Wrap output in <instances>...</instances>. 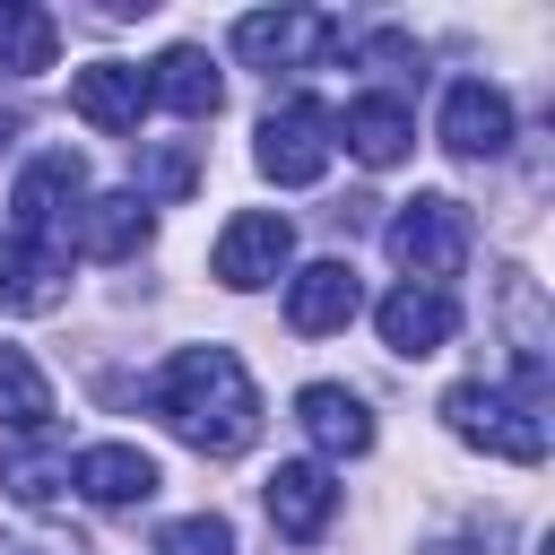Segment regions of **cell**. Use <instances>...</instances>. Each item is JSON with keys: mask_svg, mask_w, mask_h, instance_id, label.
<instances>
[{"mask_svg": "<svg viewBox=\"0 0 555 555\" xmlns=\"http://www.w3.org/2000/svg\"><path fill=\"white\" fill-rule=\"evenodd\" d=\"M156 416H165L191 451L234 460V451H251V434H260V390H251V373H243L234 347H182V356L156 373Z\"/></svg>", "mask_w": 555, "mask_h": 555, "instance_id": "1", "label": "cell"}, {"mask_svg": "<svg viewBox=\"0 0 555 555\" xmlns=\"http://www.w3.org/2000/svg\"><path fill=\"white\" fill-rule=\"evenodd\" d=\"M382 243H390V260L408 269V286H442L451 295V278L468 269V208L451 199V191H416L390 225H382Z\"/></svg>", "mask_w": 555, "mask_h": 555, "instance_id": "2", "label": "cell"}, {"mask_svg": "<svg viewBox=\"0 0 555 555\" xmlns=\"http://www.w3.org/2000/svg\"><path fill=\"white\" fill-rule=\"evenodd\" d=\"M442 425H451V442H468V451H486V460H512V468L546 460V425H538L520 399H503L494 382H451V390H442Z\"/></svg>", "mask_w": 555, "mask_h": 555, "instance_id": "3", "label": "cell"}, {"mask_svg": "<svg viewBox=\"0 0 555 555\" xmlns=\"http://www.w3.org/2000/svg\"><path fill=\"white\" fill-rule=\"evenodd\" d=\"M234 61H251V69H312V61H330V52H347V26L330 17V9H251V17H234Z\"/></svg>", "mask_w": 555, "mask_h": 555, "instance_id": "4", "label": "cell"}, {"mask_svg": "<svg viewBox=\"0 0 555 555\" xmlns=\"http://www.w3.org/2000/svg\"><path fill=\"white\" fill-rule=\"evenodd\" d=\"M87 199H95V191H87V156H78V147H43V156H26L17 191H9V234L61 243V225H78Z\"/></svg>", "mask_w": 555, "mask_h": 555, "instance_id": "5", "label": "cell"}, {"mask_svg": "<svg viewBox=\"0 0 555 555\" xmlns=\"http://www.w3.org/2000/svg\"><path fill=\"white\" fill-rule=\"evenodd\" d=\"M330 147H338V121H330L312 95H286V104L260 121V139H251V165H260L278 191H304V182L330 173Z\"/></svg>", "mask_w": 555, "mask_h": 555, "instance_id": "6", "label": "cell"}, {"mask_svg": "<svg viewBox=\"0 0 555 555\" xmlns=\"http://www.w3.org/2000/svg\"><path fill=\"white\" fill-rule=\"evenodd\" d=\"M286 269H295V225H286L278 208L225 217V234H217V251H208V278H217L225 295H260V286H278Z\"/></svg>", "mask_w": 555, "mask_h": 555, "instance_id": "7", "label": "cell"}, {"mask_svg": "<svg viewBox=\"0 0 555 555\" xmlns=\"http://www.w3.org/2000/svg\"><path fill=\"white\" fill-rule=\"evenodd\" d=\"M434 139H442L460 165L503 156V147H512V95L486 87V78H451V87H442V121H434Z\"/></svg>", "mask_w": 555, "mask_h": 555, "instance_id": "8", "label": "cell"}, {"mask_svg": "<svg viewBox=\"0 0 555 555\" xmlns=\"http://www.w3.org/2000/svg\"><path fill=\"white\" fill-rule=\"evenodd\" d=\"M147 69L139 61H87L78 78H69V113L87 121V130H113V139H130L139 121H147Z\"/></svg>", "mask_w": 555, "mask_h": 555, "instance_id": "9", "label": "cell"}, {"mask_svg": "<svg viewBox=\"0 0 555 555\" xmlns=\"http://www.w3.org/2000/svg\"><path fill=\"white\" fill-rule=\"evenodd\" d=\"M61 295H69V243H26V234H9L0 243V312H61Z\"/></svg>", "mask_w": 555, "mask_h": 555, "instance_id": "10", "label": "cell"}, {"mask_svg": "<svg viewBox=\"0 0 555 555\" xmlns=\"http://www.w3.org/2000/svg\"><path fill=\"white\" fill-rule=\"evenodd\" d=\"M356 312H364V278H356L347 260H312V269L286 278V321H295L304 338H330V330H347Z\"/></svg>", "mask_w": 555, "mask_h": 555, "instance_id": "11", "label": "cell"}, {"mask_svg": "<svg viewBox=\"0 0 555 555\" xmlns=\"http://www.w3.org/2000/svg\"><path fill=\"white\" fill-rule=\"evenodd\" d=\"M373 321H382V347L390 356H442L451 330H460V304L442 286H390Z\"/></svg>", "mask_w": 555, "mask_h": 555, "instance_id": "12", "label": "cell"}, {"mask_svg": "<svg viewBox=\"0 0 555 555\" xmlns=\"http://www.w3.org/2000/svg\"><path fill=\"white\" fill-rule=\"evenodd\" d=\"M295 425H304L312 451H330V460H364V451H373V408H364L347 382H304V390H295Z\"/></svg>", "mask_w": 555, "mask_h": 555, "instance_id": "13", "label": "cell"}, {"mask_svg": "<svg viewBox=\"0 0 555 555\" xmlns=\"http://www.w3.org/2000/svg\"><path fill=\"white\" fill-rule=\"evenodd\" d=\"M69 486H78L87 503H104V512H130V503H147L165 477H156V460H147L139 442H87V451L69 460Z\"/></svg>", "mask_w": 555, "mask_h": 555, "instance_id": "14", "label": "cell"}, {"mask_svg": "<svg viewBox=\"0 0 555 555\" xmlns=\"http://www.w3.org/2000/svg\"><path fill=\"white\" fill-rule=\"evenodd\" d=\"M147 95H156V104H173L182 121H217L225 78H217V61H208L199 43H173V52H156V61H147Z\"/></svg>", "mask_w": 555, "mask_h": 555, "instance_id": "15", "label": "cell"}, {"mask_svg": "<svg viewBox=\"0 0 555 555\" xmlns=\"http://www.w3.org/2000/svg\"><path fill=\"white\" fill-rule=\"evenodd\" d=\"M330 512H338L330 468H321V460H278V477H269V520H278V538H321Z\"/></svg>", "mask_w": 555, "mask_h": 555, "instance_id": "16", "label": "cell"}, {"mask_svg": "<svg viewBox=\"0 0 555 555\" xmlns=\"http://www.w3.org/2000/svg\"><path fill=\"white\" fill-rule=\"evenodd\" d=\"M338 139H347V156H356V165H373V173H382V165H399V156L416 147V113H408L399 95H356V104H347V121H338Z\"/></svg>", "mask_w": 555, "mask_h": 555, "instance_id": "17", "label": "cell"}, {"mask_svg": "<svg viewBox=\"0 0 555 555\" xmlns=\"http://www.w3.org/2000/svg\"><path fill=\"white\" fill-rule=\"evenodd\" d=\"M78 243H87L95 260H139V251L156 243V208H147L139 191H104V199L78 208Z\"/></svg>", "mask_w": 555, "mask_h": 555, "instance_id": "18", "label": "cell"}, {"mask_svg": "<svg viewBox=\"0 0 555 555\" xmlns=\"http://www.w3.org/2000/svg\"><path fill=\"white\" fill-rule=\"evenodd\" d=\"M61 52V17L35 0H0V78H43Z\"/></svg>", "mask_w": 555, "mask_h": 555, "instance_id": "19", "label": "cell"}, {"mask_svg": "<svg viewBox=\"0 0 555 555\" xmlns=\"http://www.w3.org/2000/svg\"><path fill=\"white\" fill-rule=\"evenodd\" d=\"M61 486H69V460L43 442V434H26L9 460H0V494L9 503H26V512H43V503H61Z\"/></svg>", "mask_w": 555, "mask_h": 555, "instance_id": "20", "label": "cell"}, {"mask_svg": "<svg viewBox=\"0 0 555 555\" xmlns=\"http://www.w3.org/2000/svg\"><path fill=\"white\" fill-rule=\"evenodd\" d=\"M0 425L9 434H43L52 425V382L26 347H0Z\"/></svg>", "mask_w": 555, "mask_h": 555, "instance_id": "21", "label": "cell"}, {"mask_svg": "<svg viewBox=\"0 0 555 555\" xmlns=\"http://www.w3.org/2000/svg\"><path fill=\"white\" fill-rule=\"evenodd\" d=\"M191 182H199V156H191V147H147V156H139V182H130V191H139V199L156 208V199H182Z\"/></svg>", "mask_w": 555, "mask_h": 555, "instance_id": "22", "label": "cell"}, {"mask_svg": "<svg viewBox=\"0 0 555 555\" xmlns=\"http://www.w3.org/2000/svg\"><path fill=\"white\" fill-rule=\"evenodd\" d=\"M156 555H234V520L225 512H191L156 538Z\"/></svg>", "mask_w": 555, "mask_h": 555, "instance_id": "23", "label": "cell"}, {"mask_svg": "<svg viewBox=\"0 0 555 555\" xmlns=\"http://www.w3.org/2000/svg\"><path fill=\"white\" fill-rule=\"evenodd\" d=\"M356 61H364V69H416L425 52H416V35H399V26H382V35H364V43H356Z\"/></svg>", "mask_w": 555, "mask_h": 555, "instance_id": "24", "label": "cell"}, {"mask_svg": "<svg viewBox=\"0 0 555 555\" xmlns=\"http://www.w3.org/2000/svg\"><path fill=\"white\" fill-rule=\"evenodd\" d=\"M0 555H87L78 538H0Z\"/></svg>", "mask_w": 555, "mask_h": 555, "instance_id": "25", "label": "cell"}, {"mask_svg": "<svg viewBox=\"0 0 555 555\" xmlns=\"http://www.w3.org/2000/svg\"><path fill=\"white\" fill-rule=\"evenodd\" d=\"M17 130H26V121H17V113H9V104H0V147H9V139H17Z\"/></svg>", "mask_w": 555, "mask_h": 555, "instance_id": "26", "label": "cell"}]
</instances>
